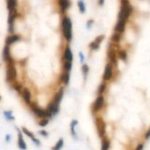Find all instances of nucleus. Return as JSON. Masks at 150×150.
Listing matches in <instances>:
<instances>
[{
  "label": "nucleus",
  "mask_w": 150,
  "mask_h": 150,
  "mask_svg": "<svg viewBox=\"0 0 150 150\" xmlns=\"http://www.w3.org/2000/svg\"><path fill=\"white\" fill-rule=\"evenodd\" d=\"M119 57H120V58L121 60H127V53H126V52H125L124 50L120 51V52H119Z\"/></svg>",
  "instance_id": "7c9ffc66"
},
{
  "label": "nucleus",
  "mask_w": 150,
  "mask_h": 150,
  "mask_svg": "<svg viewBox=\"0 0 150 150\" xmlns=\"http://www.w3.org/2000/svg\"><path fill=\"white\" fill-rule=\"evenodd\" d=\"M77 120H74L72 122H71V133H72V135H74V136L75 135V131H74V127H75V126L77 124Z\"/></svg>",
  "instance_id": "c85d7f7f"
},
{
  "label": "nucleus",
  "mask_w": 150,
  "mask_h": 150,
  "mask_svg": "<svg viewBox=\"0 0 150 150\" xmlns=\"http://www.w3.org/2000/svg\"><path fill=\"white\" fill-rule=\"evenodd\" d=\"M39 133L41 135H43V136H44V137H47L48 136V132L45 131V130H41V131L39 132Z\"/></svg>",
  "instance_id": "f704fd0d"
},
{
  "label": "nucleus",
  "mask_w": 150,
  "mask_h": 150,
  "mask_svg": "<svg viewBox=\"0 0 150 150\" xmlns=\"http://www.w3.org/2000/svg\"><path fill=\"white\" fill-rule=\"evenodd\" d=\"M104 3H105V0H99V4L103 5Z\"/></svg>",
  "instance_id": "79ce46f5"
},
{
  "label": "nucleus",
  "mask_w": 150,
  "mask_h": 150,
  "mask_svg": "<svg viewBox=\"0 0 150 150\" xmlns=\"http://www.w3.org/2000/svg\"><path fill=\"white\" fill-rule=\"evenodd\" d=\"M71 67H72V64H71V62H70V61H66L64 63V68L68 72H69V71L71 70Z\"/></svg>",
  "instance_id": "cd10ccee"
},
{
  "label": "nucleus",
  "mask_w": 150,
  "mask_h": 150,
  "mask_svg": "<svg viewBox=\"0 0 150 150\" xmlns=\"http://www.w3.org/2000/svg\"><path fill=\"white\" fill-rule=\"evenodd\" d=\"M3 59L4 61H6L7 63H9L12 61V57L10 55V47L9 46L5 45L3 50Z\"/></svg>",
  "instance_id": "1a4fd4ad"
},
{
  "label": "nucleus",
  "mask_w": 150,
  "mask_h": 150,
  "mask_svg": "<svg viewBox=\"0 0 150 150\" xmlns=\"http://www.w3.org/2000/svg\"><path fill=\"white\" fill-rule=\"evenodd\" d=\"M62 27H63L64 37L66 38L68 41H70L72 37V24H71V19L67 17H65L62 21Z\"/></svg>",
  "instance_id": "f03ea898"
},
{
  "label": "nucleus",
  "mask_w": 150,
  "mask_h": 150,
  "mask_svg": "<svg viewBox=\"0 0 150 150\" xmlns=\"http://www.w3.org/2000/svg\"><path fill=\"white\" fill-rule=\"evenodd\" d=\"M79 58H80V61H81V63H83V62H84V60H85L84 55H83L82 52H79Z\"/></svg>",
  "instance_id": "c9c22d12"
},
{
  "label": "nucleus",
  "mask_w": 150,
  "mask_h": 150,
  "mask_svg": "<svg viewBox=\"0 0 150 150\" xmlns=\"http://www.w3.org/2000/svg\"><path fill=\"white\" fill-rule=\"evenodd\" d=\"M64 57H65V59L66 60V61H70V62L72 61V59H73V55H72V52H71V49H70L69 47H67V48L66 49V50H65Z\"/></svg>",
  "instance_id": "6ab92c4d"
},
{
  "label": "nucleus",
  "mask_w": 150,
  "mask_h": 150,
  "mask_svg": "<svg viewBox=\"0 0 150 150\" xmlns=\"http://www.w3.org/2000/svg\"><path fill=\"white\" fill-rule=\"evenodd\" d=\"M89 46H90V48L92 49V50H97V49H99V44H98L97 42H96L94 41V42L90 43Z\"/></svg>",
  "instance_id": "bb28decb"
},
{
  "label": "nucleus",
  "mask_w": 150,
  "mask_h": 150,
  "mask_svg": "<svg viewBox=\"0 0 150 150\" xmlns=\"http://www.w3.org/2000/svg\"><path fill=\"white\" fill-rule=\"evenodd\" d=\"M143 144H139L138 146H137L135 150H143Z\"/></svg>",
  "instance_id": "58836bf2"
},
{
  "label": "nucleus",
  "mask_w": 150,
  "mask_h": 150,
  "mask_svg": "<svg viewBox=\"0 0 150 150\" xmlns=\"http://www.w3.org/2000/svg\"><path fill=\"white\" fill-rule=\"evenodd\" d=\"M4 117H5L8 121L14 120V116H13L11 111H4Z\"/></svg>",
  "instance_id": "b1692460"
},
{
  "label": "nucleus",
  "mask_w": 150,
  "mask_h": 150,
  "mask_svg": "<svg viewBox=\"0 0 150 150\" xmlns=\"http://www.w3.org/2000/svg\"><path fill=\"white\" fill-rule=\"evenodd\" d=\"M150 138V129L147 131V132L146 133V135H145V138L146 139H148Z\"/></svg>",
  "instance_id": "4c0bfd02"
},
{
  "label": "nucleus",
  "mask_w": 150,
  "mask_h": 150,
  "mask_svg": "<svg viewBox=\"0 0 150 150\" xmlns=\"http://www.w3.org/2000/svg\"><path fill=\"white\" fill-rule=\"evenodd\" d=\"M104 38H105L104 35H99V36L97 37V38L95 39V41L97 42L98 44H100V43H101V42L104 40Z\"/></svg>",
  "instance_id": "72a5a7b5"
},
{
  "label": "nucleus",
  "mask_w": 150,
  "mask_h": 150,
  "mask_svg": "<svg viewBox=\"0 0 150 150\" xmlns=\"http://www.w3.org/2000/svg\"><path fill=\"white\" fill-rule=\"evenodd\" d=\"M96 126L97 128L98 135L100 138H103L105 134L106 130V124L104 120L101 118H97L96 119Z\"/></svg>",
  "instance_id": "39448f33"
},
{
  "label": "nucleus",
  "mask_w": 150,
  "mask_h": 150,
  "mask_svg": "<svg viewBox=\"0 0 150 150\" xmlns=\"http://www.w3.org/2000/svg\"><path fill=\"white\" fill-rule=\"evenodd\" d=\"M16 69H15V66L13 63V60L9 62L8 65V68H7V74H6V79L8 82L13 81L16 78Z\"/></svg>",
  "instance_id": "7ed1b4c3"
},
{
  "label": "nucleus",
  "mask_w": 150,
  "mask_h": 150,
  "mask_svg": "<svg viewBox=\"0 0 150 150\" xmlns=\"http://www.w3.org/2000/svg\"><path fill=\"white\" fill-rule=\"evenodd\" d=\"M69 72L66 71L62 77V79H63V82L66 85H68V82H69Z\"/></svg>",
  "instance_id": "393cba45"
},
{
  "label": "nucleus",
  "mask_w": 150,
  "mask_h": 150,
  "mask_svg": "<svg viewBox=\"0 0 150 150\" xmlns=\"http://www.w3.org/2000/svg\"><path fill=\"white\" fill-rule=\"evenodd\" d=\"M108 57L112 63L116 64V52L114 49H110L108 52Z\"/></svg>",
  "instance_id": "a211bd4d"
},
{
  "label": "nucleus",
  "mask_w": 150,
  "mask_h": 150,
  "mask_svg": "<svg viewBox=\"0 0 150 150\" xmlns=\"http://www.w3.org/2000/svg\"><path fill=\"white\" fill-rule=\"evenodd\" d=\"M16 6H17V0H8L7 8L9 11L15 10Z\"/></svg>",
  "instance_id": "aec40b11"
},
{
  "label": "nucleus",
  "mask_w": 150,
  "mask_h": 150,
  "mask_svg": "<svg viewBox=\"0 0 150 150\" xmlns=\"http://www.w3.org/2000/svg\"><path fill=\"white\" fill-rule=\"evenodd\" d=\"M82 71H83V74H84L85 76L88 74V66H87L86 64H84L83 66V67H82Z\"/></svg>",
  "instance_id": "473e14b6"
},
{
  "label": "nucleus",
  "mask_w": 150,
  "mask_h": 150,
  "mask_svg": "<svg viewBox=\"0 0 150 150\" xmlns=\"http://www.w3.org/2000/svg\"><path fill=\"white\" fill-rule=\"evenodd\" d=\"M46 110H47L48 112H49L52 114V115H55V114H57L58 112V110H59L58 105H57L56 103H55L54 101H52V102L49 103V105H48Z\"/></svg>",
  "instance_id": "9d476101"
},
{
  "label": "nucleus",
  "mask_w": 150,
  "mask_h": 150,
  "mask_svg": "<svg viewBox=\"0 0 150 150\" xmlns=\"http://www.w3.org/2000/svg\"><path fill=\"white\" fill-rule=\"evenodd\" d=\"M49 124V120L47 119H43L42 121H41L39 123H38V124L41 126V127H46L47 124Z\"/></svg>",
  "instance_id": "2f4dec72"
},
{
  "label": "nucleus",
  "mask_w": 150,
  "mask_h": 150,
  "mask_svg": "<svg viewBox=\"0 0 150 150\" xmlns=\"http://www.w3.org/2000/svg\"><path fill=\"white\" fill-rule=\"evenodd\" d=\"M19 40H20V36L19 35H12L6 38L5 44H6V45L10 46L15 43V42L19 41Z\"/></svg>",
  "instance_id": "ddd939ff"
},
{
  "label": "nucleus",
  "mask_w": 150,
  "mask_h": 150,
  "mask_svg": "<svg viewBox=\"0 0 150 150\" xmlns=\"http://www.w3.org/2000/svg\"><path fill=\"white\" fill-rule=\"evenodd\" d=\"M110 143L108 138H104L101 143V150H108L110 148Z\"/></svg>",
  "instance_id": "412c9836"
},
{
  "label": "nucleus",
  "mask_w": 150,
  "mask_h": 150,
  "mask_svg": "<svg viewBox=\"0 0 150 150\" xmlns=\"http://www.w3.org/2000/svg\"><path fill=\"white\" fill-rule=\"evenodd\" d=\"M18 146L22 150L26 149V144L25 141H24L23 138L22 134L21 133V132L19 131V134H18Z\"/></svg>",
  "instance_id": "4468645a"
},
{
  "label": "nucleus",
  "mask_w": 150,
  "mask_h": 150,
  "mask_svg": "<svg viewBox=\"0 0 150 150\" xmlns=\"http://www.w3.org/2000/svg\"><path fill=\"white\" fill-rule=\"evenodd\" d=\"M23 98L26 104H30L31 102V94L30 91L27 88H24L22 92Z\"/></svg>",
  "instance_id": "2eb2a0df"
},
{
  "label": "nucleus",
  "mask_w": 150,
  "mask_h": 150,
  "mask_svg": "<svg viewBox=\"0 0 150 150\" xmlns=\"http://www.w3.org/2000/svg\"><path fill=\"white\" fill-rule=\"evenodd\" d=\"M77 5L79 9V11L81 13H84L85 12V4L84 3L83 0H79L77 2Z\"/></svg>",
  "instance_id": "5701e85b"
},
{
  "label": "nucleus",
  "mask_w": 150,
  "mask_h": 150,
  "mask_svg": "<svg viewBox=\"0 0 150 150\" xmlns=\"http://www.w3.org/2000/svg\"><path fill=\"white\" fill-rule=\"evenodd\" d=\"M22 131H23V132L26 135H27L29 138H30L32 139V141H33L37 146H39L40 144H41V142H40V141L39 140H38L37 138H35V136H34V135L30 131H29L27 129H26L25 127H22Z\"/></svg>",
  "instance_id": "f8f14e48"
},
{
  "label": "nucleus",
  "mask_w": 150,
  "mask_h": 150,
  "mask_svg": "<svg viewBox=\"0 0 150 150\" xmlns=\"http://www.w3.org/2000/svg\"><path fill=\"white\" fill-rule=\"evenodd\" d=\"M17 15V11L16 10H13L9 11V16H8V24H9V32L10 33H13L14 28H13V24L16 18Z\"/></svg>",
  "instance_id": "423d86ee"
},
{
  "label": "nucleus",
  "mask_w": 150,
  "mask_h": 150,
  "mask_svg": "<svg viewBox=\"0 0 150 150\" xmlns=\"http://www.w3.org/2000/svg\"><path fill=\"white\" fill-rule=\"evenodd\" d=\"M112 67L111 66V64H107V66H105V72L103 74V79L108 81L109 79H110V78L112 77Z\"/></svg>",
  "instance_id": "6e6552de"
},
{
  "label": "nucleus",
  "mask_w": 150,
  "mask_h": 150,
  "mask_svg": "<svg viewBox=\"0 0 150 150\" xmlns=\"http://www.w3.org/2000/svg\"><path fill=\"white\" fill-rule=\"evenodd\" d=\"M63 143H64L63 139L60 138V140L57 142V143L55 144V146L53 147L52 150H60L62 149V147L63 146Z\"/></svg>",
  "instance_id": "4be33fe9"
},
{
  "label": "nucleus",
  "mask_w": 150,
  "mask_h": 150,
  "mask_svg": "<svg viewBox=\"0 0 150 150\" xmlns=\"http://www.w3.org/2000/svg\"><path fill=\"white\" fill-rule=\"evenodd\" d=\"M21 85H15V89L16 90H18V91H20V90H21Z\"/></svg>",
  "instance_id": "a19ab883"
},
{
  "label": "nucleus",
  "mask_w": 150,
  "mask_h": 150,
  "mask_svg": "<svg viewBox=\"0 0 150 150\" xmlns=\"http://www.w3.org/2000/svg\"><path fill=\"white\" fill-rule=\"evenodd\" d=\"M63 93H64V90L63 88H61L60 89V90L58 91V93L56 94L55 97V99H54V102L56 103L57 105H59L62 99H63Z\"/></svg>",
  "instance_id": "dca6fc26"
},
{
  "label": "nucleus",
  "mask_w": 150,
  "mask_h": 150,
  "mask_svg": "<svg viewBox=\"0 0 150 150\" xmlns=\"http://www.w3.org/2000/svg\"><path fill=\"white\" fill-rule=\"evenodd\" d=\"M93 20H89L88 22H87V26L88 27V28H90V26H91V24H93Z\"/></svg>",
  "instance_id": "e433bc0d"
},
{
  "label": "nucleus",
  "mask_w": 150,
  "mask_h": 150,
  "mask_svg": "<svg viewBox=\"0 0 150 150\" xmlns=\"http://www.w3.org/2000/svg\"><path fill=\"white\" fill-rule=\"evenodd\" d=\"M125 24H126V21L124 20H119V22H117L116 25L115 26L114 30L117 33H123L125 29Z\"/></svg>",
  "instance_id": "9b49d317"
},
{
  "label": "nucleus",
  "mask_w": 150,
  "mask_h": 150,
  "mask_svg": "<svg viewBox=\"0 0 150 150\" xmlns=\"http://www.w3.org/2000/svg\"><path fill=\"white\" fill-rule=\"evenodd\" d=\"M58 3L61 8V10L63 12L66 11L70 5V2L68 0H59Z\"/></svg>",
  "instance_id": "f3484780"
},
{
  "label": "nucleus",
  "mask_w": 150,
  "mask_h": 150,
  "mask_svg": "<svg viewBox=\"0 0 150 150\" xmlns=\"http://www.w3.org/2000/svg\"><path fill=\"white\" fill-rule=\"evenodd\" d=\"M121 8L119 13V20L127 21V19L130 17V15L132 12V8L128 0H121Z\"/></svg>",
  "instance_id": "f257e3e1"
},
{
  "label": "nucleus",
  "mask_w": 150,
  "mask_h": 150,
  "mask_svg": "<svg viewBox=\"0 0 150 150\" xmlns=\"http://www.w3.org/2000/svg\"><path fill=\"white\" fill-rule=\"evenodd\" d=\"M31 108L32 110L35 115L39 118H46V117H50L52 116V114L49 112L47 111V110H43V109L40 108L35 103H33L31 105Z\"/></svg>",
  "instance_id": "20e7f679"
},
{
  "label": "nucleus",
  "mask_w": 150,
  "mask_h": 150,
  "mask_svg": "<svg viewBox=\"0 0 150 150\" xmlns=\"http://www.w3.org/2000/svg\"><path fill=\"white\" fill-rule=\"evenodd\" d=\"M105 88H106V85L105 84H101V85L99 87V88H98V94L101 95V94L104 93Z\"/></svg>",
  "instance_id": "c756f323"
},
{
  "label": "nucleus",
  "mask_w": 150,
  "mask_h": 150,
  "mask_svg": "<svg viewBox=\"0 0 150 150\" xmlns=\"http://www.w3.org/2000/svg\"><path fill=\"white\" fill-rule=\"evenodd\" d=\"M121 40V34L119 33H116L113 34L112 36V41L118 43Z\"/></svg>",
  "instance_id": "a878e982"
},
{
  "label": "nucleus",
  "mask_w": 150,
  "mask_h": 150,
  "mask_svg": "<svg viewBox=\"0 0 150 150\" xmlns=\"http://www.w3.org/2000/svg\"><path fill=\"white\" fill-rule=\"evenodd\" d=\"M103 105H104V97L101 95H100L97 98L96 101H94V105H93V110L94 111H98L101 108Z\"/></svg>",
  "instance_id": "0eeeda50"
},
{
  "label": "nucleus",
  "mask_w": 150,
  "mask_h": 150,
  "mask_svg": "<svg viewBox=\"0 0 150 150\" xmlns=\"http://www.w3.org/2000/svg\"><path fill=\"white\" fill-rule=\"evenodd\" d=\"M5 141H6L7 142H9V141H10V135H6V137H5Z\"/></svg>",
  "instance_id": "ea45409f"
}]
</instances>
